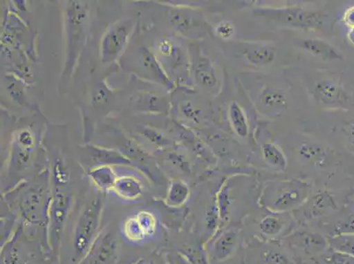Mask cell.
<instances>
[{
  "label": "cell",
  "instance_id": "cell-1",
  "mask_svg": "<svg viewBox=\"0 0 354 264\" xmlns=\"http://www.w3.org/2000/svg\"><path fill=\"white\" fill-rule=\"evenodd\" d=\"M310 193V185L298 180L275 182L266 187L261 205L273 214H290L308 201Z\"/></svg>",
  "mask_w": 354,
  "mask_h": 264
},
{
  "label": "cell",
  "instance_id": "cell-2",
  "mask_svg": "<svg viewBox=\"0 0 354 264\" xmlns=\"http://www.w3.org/2000/svg\"><path fill=\"white\" fill-rule=\"evenodd\" d=\"M102 208V199L96 198L88 202L80 211L73 234V249L76 260L86 258L97 238Z\"/></svg>",
  "mask_w": 354,
  "mask_h": 264
},
{
  "label": "cell",
  "instance_id": "cell-3",
  "mask_svg": "<svg viewBox=\"0 0 354 264\" xmlns=\"http://www.w3.org/2000/svg\"><path fill=\"white\" fill-rule=\"evenodd\" d=\"M254 14L269 20L302 30H317L324 24L326 16L322 12L307 10L299 6L281 8H257Z\"/></svg>",
  "mask_w": 354,
  "mask_h": 264
},
{
  "label": "cell",
  "instance_id": "cell-4",
  "mask_svg": "<svg viewBox=\"0 0 354 264\" xmlns=\"http://www.w3.org/2000/svg\"><path fill=\"white\" fill-rule=\"evenodd\" d=\"M281 241L284 246L307 256H320L330 249L328 237L308 229L294 230L283 238Z\"/></svg>",
  "mask_w": 354,
  "mask_h": 264
},
{
  "label": "cell",
  "instance_id": "cell-5",
  "mask_svg": "<svg viewBox=\"0 0 354 264\" xmlns=\"http://www.w3.org/2000/svg\"><path fill=\"white\" fill-rule=\"evenodd\" d=\"M247 264H299L284 249V245L265 241L252 245L247 250Z\"/></svg>",
  "mask_w": 354,
  "mask_h": 264
},
{
  "label": "cell",
  "instance_id": "cell-6",
  "mask_svg": "<svg viewBox=\"0 0 354 264\" xmlns=\"http://www.w3.org/2000/svg\"><path fill=\"white\" fill-rule=\"evenodd\" d=\"M239 233L234 228L216 232L209 243L208 252L214 263H224L236 254L239 247Z\"/></svg>",
  "mask_w": 354,
  "mask_h": 264
},
{
  "label": "cell",
  "instance_id": "cell-7",
  "mask_svg": "<svg viewBox=\"0 0 354 264\" xmlns=\"http://www.w3.org/2000/svg\"><path fill=\"white\" fill-rule=\"evenodd\" d=\"M70 208V198L66 191L59 188L55 192L53 201L49 209V221L51 243L53 249L57 250L60 243L61 234H62L64 223L68 216Z\"/></svg>",
  "mask_w": 354,
  "mask_h": 264
},
{
  "label": "cell",
  "instance_id": "cell-8",
  "mask_svg": "<svg viewBox=\"0 0 354 264\" xmlns=\"http://www.w3.org/2000/svg\"><path fill=\"white\" fill-rule=\"evenodd\" d=\"M294 218L289 214H273L266 215L257 224L259 234L263 240L276 241L285 238L294 228Z\"/></svg>",
  "mask_w": 354,
  "mask_h": 264
},
{
  "label": "cell",
  "instance_id": "cell-9",
  "mask_svg": "<svg viewBox=\"0 0 354 264\" xmlns=\"http://www.w3.org/2000/svg\"><path fill=\"white\" fill-rule=\"evenodd\" d=\"M337 210V205L333 196L327 191H321L312 196L301 208L295 212L297 211L300 214L299 215L300 220L310 222L326 217L330 212Z\"/></svg>",
  "mask_w": 354,
  "mask_h": 264
},
{
  "label": "cell",
  "instance_id": "cell-10",
  "mask_svg": "<svg viewBox=\"0 0 354 264\" xmlns=\"http://www.w3.org/2000/svg\"><path fill=\"white\" fill-rule=\"evenodd\" d=\"M118 259L117 238L112 233H104L96 238L86 260L88 264H115Z\"/></svg>",
  "mask_w": 354,
  "mask_h": 264
},
{
  "label": "cell",
  "instance_id": "cell-11",
  "mask_svg": "<svg viewBox=\"0 0 354 264\" xmlns=\"http://www.w3.org/2000/svg\"><path fill=\"white\" fill-rule=\"evenodd\" d=\"M19 209L22 218L28 223L41 225L46 220L44 196L39 189H31L26 193L21 198Z\"/></svg>",
  "mask_w": 354,
  "mask_h": 264
},
{
  "label": "cell",
  "instance_id": "cell-12",
  "mask_svg": "<svg viewBox=\"0 0 354 264\" xmlns=\"http://www.w3.org/2000/svg\"><path fill=\"white\" fill-rule=\"evenodd\" d=\"M315 97L326 106L342 105L348 101V95L344 88L330 80L318 82L314 90Z\"/></svg>",
  "mask_w": 354,
  "mask_h": 264
},
{
  "label": "cell",
  "instance_id": "cell-13",
  "mask_svg": "<svg viewBox=\"0 0 354 264\" xmlns=\"http://www.w3.org/2000/svg\"><path fill=\"white\" fill-rule=\"evenodd\" d=\"M259 106L266 114L279 115L288 108V101L285 93L279 90L265 88L259 96Z\"/></svg>",
  "mask_w": 354,
  "mask_h": 264
},
{
  "label": "cell",
  "instance_id": "cell-14",
  "mask_svg": "<svg viewBox=\"0 0 354 264\" xmlns=\"http://www.w3.org/2000/svg\"><path fill=\"white\" fill-rule=\"evenodd\" d=\"M21 228H19L14 237L6 243L2 250V260L4 264H26L28 254L21 241Z\"/></svg>",
  "mask_w": 354,
  "mask_h": 264
},
{
  "label": "cell",
  "instance_id": "cell-15",
  "mask_svg": "<svg viewBox=\"0 0 354 264\" xmlns=\"http://www.w3.org/2000/svg\"><path fill=\"white\" fill-rule=\"evenodd\" d=\"M301 47L315 57L325 61L343 59L342 54L333 45L321 39H308L301 41Z\"/></svg>",
  "mask_w": 354,
  "mask_h": 264
},
{
  "label": "cell",
  "instance_id": "cell-16",
  "mask_svg": "<svg viewBox=\"0 0 354 264\" xmlns=\"http://www.w3.org/2000/svg\"><path fill=\"white\" fill-rule=\"evenodd\" d=\"M243 55L250 63L257 66H267L272 64L276 59L274 48L268 45L248 48L244 50Z\"/></svg>",
  "mask_w": 354,
  "mask_h": 264
},
{
  "label": "cell",
  "instance_id": "cell-17",
  "mask_svg": "<svg viewBox=\"0 0 354 264\" xmlns=\"http://www.w3.org/2000/svg\"><path fill=\"white\" fill-rule=\"evenodd\" d=\"M228 115L234 131L240 138H247L250 131L249 122L243 109L236 102H233L230 105Z\"/></svg>",
  "mask_w": 354,
  "mask_h": 264
},
{
  "label": "cell",
  "instance_id": "cell-18",
  "mask_svg": "<svg viewBox=\"0 0 354 264\" xmlns=\"http://www.w3.org/2000/svg\"><path fill=\"white\" fill-rule=\"evenodd\" d=\"M114 191L122 198L134 200L142 194V186L133 177H121L115 183Z\"/></svg>",
  "mask_w": 354,
  "mask_h": 264
},
{
  "label": "cell",
  "instance_id": "cell-19",
  "mask_svg": "<svg viewBox=\"0 0 354 264\" xmlns=\"http://www.w3.org/2000/svg\"><path fill=\"white\" fill-rule=\"evenodd\" d=\"M263 160L269 166L277 170H285L288 166L285 153L281 148L272 142H267L262 147Z\"/></svg>",
  "mask_w": 354,
  "mask_h": 264
},
{
  "label": "cell",
  "instance_id": "cell-20",
  "mask_svg": "<svg viewBox=\"0 0 354 264\" xmlns=\"http://www.w3.org/2000/svg\"><path fill=\"white\" fill-rule=\"evenodd\" d=\"M189 188L185 182L175 180L169 187L166 202L170 207L177 208L185 204L189 196Z\"/></svg>",
  "mask_w": 354,
  "mask_h": 264
},
{
  "label": "cell",
  "instance_id": "cell-21",
  "mask_svg": "<svg viewBox=\"0 0 354 264\" xmlns=\"http://www.w3.org/2000/svg\"><path fill=\"white\" fill-rule=\"evenodd\" d=\"M90 176H91L94 185L102 191L113 189L118 180L115 178L113 171L109 167H101L93 170Z\"/></svg>",
  "mask_w": 354,
  "mask_h": 264
},
{
  "label": "cell",
  "instance_id": "cell-22",
  "mask_svg": "<svg viewBox=\"0 0 354 264\" xmlns=\"http://www.w3.org/2000/svg\"><path fill=\"white\" fill-rule=\"evenodd\" d=\"M328 240L330 249L354 256V234L333 235Z\"/></svg>",
  "mask_w": 354,
  "mask_h": 264
},
{
  "label": "cell",
  "instance_id": "cell-23",
  "mask_svg": "<svg viewBox=\"0 0 354 264\" xmlns=\"http://www.w3.org/2000/svg\"><path fill=\"white\" fill-rule=\"evenodd\" d=\"M299 155L307 162L320 164L326 158V152L319 144L304 143L299 148Z\"/></svg>",
  "mask_w": 354,
  "mask_h": 264
},
{
  "label": "cell",
  "instance_id": "cell-24",
  "mask_svg": "<svg viewBox=\"0 0 354 264\" xmlns=\"http://www.w3.org/2000/svg\"><path fill=\"white\" fill-rule=\"evenodd\" d=\"M123 232L124 236L131 243H140L146 238V234H145L135 215L131 216L124 221Z\"/></svg>",
  "mask_w": 354,
  "mask_h": 264
},
{
  "label": "cell",
  "instance_id": "cell-25",
  "mask_svg": "<svg viewBox=\"0 0 354 264\" xmlns=\"http://www.w3.org/2000/svg\"><path fill=\"white\" fill-rule=\"evenodd\" d=\"M339 234H354V212L341 216L331 225L330 236Z\"/></svg>",
  "mask_w": 354,
  "mask_h": 264
},
{
  "label": "cell",
  "instance_id": "cell-26",
  "mask_svg": "<svg viewBox=\"0 0 354 264\" xmlns=\"http://www.w3.org/2000/svg\"><path fill=\"white\" fill-rule=\"evenodd\" d=\"M230 185H227L222 187L217 196L216 207L221 223H225L230 218Z\"/></svg>",
  "mask_w": 354,
  "mask_h": 264
},
{
  "label": "cell",
  "instance_id": "cell-27",
  "mask_svg": "<svg viewBox=\"0 0 354 264\" xmlns=\"http://www.w3.org/2000/svg\"><path fill=\"white\" fill-rule=\"evenodd\" d=\"M196 74H197L199 82L205 86L211 88L216 85V76H215L214 67L211 66L210 63L203 62L199 64Z\"/></svg>",
  "mask_w": 354,
  "mask_h": 264
},
{
  "label": "cell",
  "instance_id": "cell-28",
  "mask_svg": "<svg viewBox=\"0 0 354 264\" xmlns=\"http://www.w3.org/2000/svg\"><path fill=\"white\" fill-rule=\"evenodd\" d=\"M138 223L142 228L146 237L152 236L157 230V220L156 216L149 211H140L136 215Z\"/></svg>",
  "mask_w": 354,
  "mask_h": 264
},
{
  "label": "cell",
  "instance_id": "cell-29",
  "mask_svg": "<svg viewBox=\"0 0 354 264\" xmlns=\"http://www.w3.org/2000/svg\"><path fill=\"white\" fill-rule=\"evenodd\" d=\"M323 259L325 264H354V256L333 249L325 252L323 254Z\"/></svg>",
  "mask_w": 354,
  "mask_h": 264
},
{
  "label": "cell",
  "instance_id": "cell-30",
  "mask_svg": "<svg viewBox=\"0 0 354 264\" xmlns=\"http://www.w3.org/2000/svg\"><path fill=\"white\" fill-rule=\"evenodd\" d=\"M125 37H127V35L124 33V30H121V28L115 31V34L112 33L109 35L107 40L108 53H109V54L117 53L122 45H123Z\"/></svg>",
  "mask_w": 354,
  "mask_h": 264
},
{
  "label": "cell",
  "instance_id": "cell-31",
  "mask_svg": "<svg viewBox=\"0 0 354 264\" xmlns=\"http://www.w3.org/2000/svg\"><path fill=\"white\" fill-rule=\"evenodd\" d=\"M215 33L222 39L227 40L234 37L236 28L230 21H222L215 27Z\"/></svg>",
  "mask_w": 354,
  "mask_h": 264
},
{
  "label": "cell",
  "instance_id": "cell-32",
  "mask_svg": "<svg viewBox=\"0 0 354 264\" xmlns=\"http://www.w3.org/2000/svg\"><path fill=\"white\" fill-rule=\"evenodd\" d=\"M344 21L351 28H354V5L347 8L344 15Z\"/></svg>",
  "mask_w": 354,
  "mask_h": 264
},
{
  "label": "cell",
  "instance_id": "cell-33",
  "mask_svg": "<svg viewBox=\"0 0 354 264\" xmlns=\"http://www.w3.org/2000/svg\"><path fill=\"white\" fill-rule=\"evenodd\" d=\"M344 131L346 132L351 142L354 144V122L347 124L346 126L344 128Z\"/></svg>",
  "mask_w": 354,
  "mask_h": 264
},
{
  "label": "cell",
  "instance_id": "cell-34",
  "mask_svg": "<svg viewBox=\"0 0 354 264\" xmlns=\"http://www.w3.org/2000/svg\"><path fill=\"white\" fill-rule=\"evenodd\" d=\"M347 39H348L351 44L354 45V28H351L348 34H347Z\"/></svg>",
  "mask_w": 354,
  "mask_h": 264
}]
</instances>
